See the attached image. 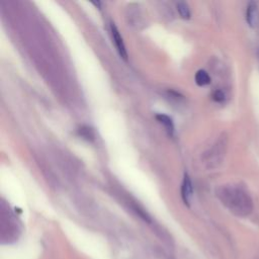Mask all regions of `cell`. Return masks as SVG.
I'll use <instances>...</instances> for the list:
<instances>
[{"mask_svg": "<svg viewBox=\"0 0 259 259\" xmlns=\"http://www.w3.org/2000/svg\"><path fill=\"white\" fill-rule=\"evenodd\" d=\"M223 203L236 215H248L253 208L252 200L248 193L237 186H226L219 192Z\"/></svg>", "mask_w": 259, "mask_h": 259, "instance_id": "1", "label": "cell"}, {"mask_svg": "<svg viewBox=\"0 0 259 259\" xmlns=\"http://www.w3.org/2000/svg\"><path fill=\"white\" fill-rule=\"evenodd\" d=\"M111 35H112V39H113V42L115 45V48H116L118 54L120 55V57L122 59L126 60L127 59V53H126V50H125L122 37L120 36L116 26L113 23H111Z\"/></svg>", "mask_w": 259, "mask_h": 259, "instance_id": "2", "label": "cell"}, {"mask_svg": "<svg viewBox=\"0 0 259 259\" xmlns=\"http://www.w3.org/2000/svg\"><path fill=\"white\" fill-rule=\"evenodd\" d=\"M246 21L250 27H255L258 21V10L255 2H249L246 9Z\"/></svg>", "mask_w": 259, "mask_h": 259, "instance_id": "3", "label": "cell"}, {"mask_svg": "<svg viewBox=\"0 0 259 259\" xmlns=\"http://www.w3.org/2000/svg\"><path fill=\"white\" fill-rule=\"evenodd\" d=\"M181 196L185 204L189 205L190 199L192 197V184L191 181L188 177V175H184V179L182 182V187H181Z\"/></svg>", "mask_w": 259, "mask_h": 259, "instance_id": "4", "label": "cell"}, {"mask_svg": "<svg viewBox=\"0 0 259 259\" xmlns=\"http://www.w3.org/2000/svg\"><path fill=\"white\" fill-rule=\"evenodd\" d=\"M156 119L165 126V128L169 133V135L173 134V132H174V124H173L172 119L168 115L160 113V114L156 115Z\"/></svg>", "mask_w": 259, "mask_h": 259, "instance_id": "5", "label": "cell"}, {"mask_svg": "<svg viewBox=\"0 0 259 259\" xmlns=\"http://www.w3.org/2000/svg\"><path fill=\"white\" fill-rule=\"evenodd\" d=\"M194 79H195V83L198 86H204L210 83V77L207 74V72L204 70H198L195 74Z\"/></svg>", "mask_w": 259, "mask_h": 259, "instance_id": "6", "label": "cell"}, {"mask_svg": "<svg viewBox=\"0 0 259 259\" xmlns=\"http://www.w3.org/2000/svg\"><path fill=\"white\" fill-rule=\"evenodd\" d=\"M78 135L87 141L94 140V132L90 126H87V125H82L81 127H79Z\"/></svg>", "mask_w": 259, "mask_h": 259, "instance_id": "7", "label": "cell"}, {"mask_svg": "<svg viewBox=\"0 0 259 259\" xmlns=\"http://www.w3.org/2000/svg\"><path fill=\"white\" fill-rule=\"evenodd\" d=\"M176 7H177V11H178L179 15L182 18L188 19L190 17V10H189V7H188L187 3L183 2V1H180V2L177 3Z\"/></svg>", "mask_w": 259, "mask_h": 259, "instance_id": "8", "label": "cell"}, {"mask_svg": "<svg viewBox=\"0 0 259 259\" xmlns=\"http://www.w3.org/2000/svg\"><path fill=\"white\" fill-rule=\"evenodd\" d=\"M212 99L217 102H222L225 100V94L223 91L221 90H215L213 93H212Z\"/></svg>", "mask_w": 259, "mask_h": 259, "instance_id": "9", "label": "cell"}]
</instances>
